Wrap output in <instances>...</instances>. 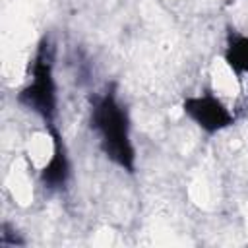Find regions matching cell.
<instances>
[{
  "label": "cell",
  "mask_w": 248,
  "mask_h": 248,
  "mask_svg": "<svg viewBox=\"0 0 248 248\" xmlns=\"http://www.w3.org/2000/svg\"><path fill=\"white\" fill-rule=\"evenodd\" d=\"M0 231H2L0 232V246H23L25 244V240L19 238V234L8 223H4Z\"/></svg>",
  "instance_id": "cell-6"
},
{
  "label": "cell",
  "mask_w": 248,
  "mask_h": 248,
  "mask_svg": "<svg viewBox=\"0 0 248 248\" xmlns=\"http://www.w3.org/2000/svg\"><path fill=\"white\" fill-rule=\"evenodd\" d=\"M91 128L99 134L105 155L128 172H134V147L130 141V126L126 108L118 103L114 87L95 99L91 108Z\"/></svg>",
  "instance_id": "cell-1"
},
{
  "label": "cell",
  "mask_w": 248,
  "mask_h": 248,
  "mask_svg": "<svg viewBox=\"0 0 248 248\" xmlns=\"http://www.w3.org/2000/svg\"><path fill=\"white\" fill-rule=\"evenodd\" d=\"M54 66V46L48 37L39 43L35 60H33V81L21 89L17 101L35 110L48 128L56 126V83L52 78Z\"/></svg>",
  "instance_id": "cell-2"
},
{
  "label": "cell",
  "mask_w": 248,
  "mask_h": 248,
  "mask_svg": "<svg viewBox=\"0 0 248 248\" xmlns=\"http://www.w3.org/2000/svg\"><path fill=\"white\" fill-rule=\"evenodd\" d=\"M225 60L236 74L248 72V35L246 37H232L229 41Z\"/></svg>",
  "instance_id": "cell-5"
},
{
  "label": "cell",
  "mask_w": 248,
  "mask_h": 248,
  "mask_svg": "<svg viewBox=\"0 0 248 248\" xmlns=\"http://www.w3.org/2000/svg\"><path fill=\"white\" fill-rule=\"evenodd\" d=\"M184 112L205 132L213 134L232 124V114L213 95H200L184 99Z\"/></svg>",
  "instance_id": "cell-3"
},
{
  "label": "cell",
  "mask_w": 248,
  "mask_h": 248,
  "mask_svg": "<svg viewBox=\"0 0 248 248\" xmlns=\"http://www.w3.org/2000/svg\"><path fill=\"white\" fill-rule=\"evenodd\" d=\"M48 132L52 136V157L41 172V182L45 184V188L56 190V188L66 186L68 176H70V163H68L66 149H64V143H62V138L56 126L48 128Z\"/></svg>",
  "instance_id": "cell-4"
}]
</instances>
